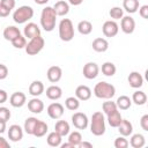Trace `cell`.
Here are the masks:
<instances>
[{
  "label": "cell",
  "instance_id": "obj_1",
  "mask_svg": "<svg viewBox=\"0 0 148 148\" xmlns=\"http://www.w3.org/2000/svg\"><path fill=\"white\" fill-rule=\"evenodd\" d=\"M56 21H57V14L53 9V7L46 6L43 8L42 14H40V25L42 28L50 32L56 28Z\"/></svg>",
  "mask_w": 148,
  "mask_h": 148
},
{
  "label": "cell",
  "instance_id": "obj_2",
  "mask_svg": "<svg viewBox=\"0 0 148 148\" xmlns=\"http://www.w3.org/2000/svg\"><path fill=\"white\" fill-rule=\"evenodd\" d=\"M116 94V88L111 83L101 81L94 87V95L101 99H111Z\"/></svg>",
  "mask_w": 148,
  "mask_h": 148
},
{
  "label": "cell",
  "instance_id": "obj_3",
  "mask_svg": "<svg viewBox=\"0 0 148 148\" xmlns=\"http://www.w3.org/2000/svg\"><path fill=\"white\" fill-rule=\"evenodd\" d=\"M105 118L101 111H96L92 113L90 119V132L96 135L101 136L105 133Z\"/></svg>",
  "mask_w": 148,
  "mask_h": 148
},
{
  "label": "cell",
  "instance_id": "obj_4",
  "mask_svg": "<svg viewBox=\"0 0 148 148\" xmlns=\"http://www.w3.org/2000/svg\"><path fill=\"white\" fill-rule=\"evenodd\" d=\"M32 16H34V9H32V7L27 6V5L18 7L13 13V20L17 24H23V23L28 22L29 20L32 18Z\"/></svg>",
  "mask_w": 148,
  "mask_h": 148
},
{
  "label": "cell",
  "instance_id": "obj_5",
  "mask_svg": "<svg viewBox=\"0 0 148 148\" xmlns=\"http://www.w3.org/2000/svg\"><path fill=\"white\" fill-rule=\"evenodd\" d=\"M59 37L62 42H71L74 38V25L69 18H62L60 21Z\"/></svg>",
  "mask_w": 148,
  "mask_h": 148
},
{
  "label": "cell",
  "instance_id": "obj_6",
  "mask_svg": "<svg viewBox=\"0 0 148 148\" xmlns=\"http://www.w3.org/2000/svg\"><path fill=\"white\" fill-rule=\"evenodd\" d=\"M44 45H45V40H44V38L39 35V36H36V37L31 38V39L27 43V45H25L24 49H25V52H27L29 56H36L37 53H39V52L43 50Z\"/></svg>",
  "mask_w": 148,
  "mask_h": 148
},
{
  "label": "cell",
  "instance_id": "obj_7",
  "mask_svg": "<svg viewBox=\"0 0 148 148\" xmlns=\"http://www.w3.org/2000/svg\"><path fill=\"white\" fill-rule=\"evenodd\" d=\"M72 124L77 130H86L89 124V119L83 112H75L72 116Z\"/></svg>",
  "mask_w": 148,
  "mask_h": 148
},
{
  "label": "cell",
  "instance_id": "obj_8",
  "mask_svg": "<svg viewBox=\"0 0 148 148\" xmlns=\"http://www.w3.org/2000/svg\"><path fill=\"white\" fill-rule=\"evenodd\" d=\"M98 73H99V67L96 62H92V61H89L87 62L84 66H83V69H82V74L86 79L88 80H92V79H96L98 76Z\"/></svg>",
  "mask_w": 148,
  "mask_h": 148
},
{
  "label": "cell",
  "instance_id": "obj_9",
  "mask_svg": "<svg viewBox=\"0 0 148 148\" xmlns=\"http://www.w3.org/2000/svg\"><path fill=\"white\" fill-rule=\"evenodd\" d=\"M102 31L105 37H114L119 31V25L117 24L116 21L109 20V21L104 22V24L102 27Z\"/></svg>",
  "mask_w": 148,
  "mask_h": 148
},
{
  "label": "cell",
  "instance_id": "obj_10",
  "mask_svg": "<svg viewBox=\"0 0 148 148\" xmlns=\"http://www.w3.org/2000/svg\"><path fill=\"white\" fill-rule=\"evenodd\" d=\"M46 111H47V114H49V117L51 119H59V118L62 117L65 109H64L62 104H60L58 102H54V103H51L47 106Z\"/></svg>",
  "mask_w": 148,
  "mask_h": 148
},
{
  "label": "cell",
  "instance_id": "obj_11",
  "mask_svg": "<svg viewBox=\"0 0 148 148\" xmlns=\"http://www.w3.org/2000/svg\"><path fill=\"white\" fill-rule=\"evenodd\" d=\"M120 29L124 34H133L134 29H135V21L132 16L127 15V16H123L120 18Z\"/></svg>",
  "mask_w": 148,
  "mask_h": 148
},
{
  "label": "cell",
  "instance_id": "obj_12",
  "mask_svg": "<svg viewBox=\"0 0 148 148\" xmlns=\"http://www.w3.org/2000/svg\"><path fill=\"white\" fill-rule=\"evenodd\" d=\"M27 102V96L22 91H15L9 97V103L13 108H22Z\"/></svg>",
  "mask_w": 148,
  "mask_h": 148
},
{
  "label": "cell",
  "instance_id": "obj_13",
  "mask_svg": "<svg viewBox=\"0 0 148 148\" xmlns=\"http://www.w3.org/2000/svg\"><path fill=\"white\" fill-rule=\"evenodd\" d=\"M23 138V130L20 125H10L8 128V139L13 142H17L21 141Z\"/></svg>",
  "mask_w": 148,
  "mask_h": 148
},
{
  "label": "cell",
  "instance_id": "obj_14",
  "mask_svg": "<svg viewBox=\"0 0 148 148\" xmlns=\"http://www.w3.org/2000/svg\"><path fill=\"white\" fill-rule=\"evenodd\" d=\"M46 76H47V80L50 82L57 83L60 81V79L62 76V71L59 66H51L46 72Z\"/></svg>",
  "mask_w": 148,
  "mask_h": 148
},
{
  "label": "cell",
  "instance_id": "obj_15",
  "mask_svg": "<svg viewBox=\"0 0 148 148\" xmlns=\"http://www.w3.org/2000/svg\"><path fill=\"white\" fill-rule=\"evenodd\" d=\"M23 34H24V37H25V38L31 39V38L36 37V36H39V35H40V29H39V27H38L36 23L30 22V23H28V24L24 27Z\"/></svg>",
  "mask_w": 148,
  "mask_h": 148
},
{
  "label": "cell",
  "instance_id": "obj_16",
  "mask_svg": "<svg viewBox=\"0 0 148 148\" xmlns=\"http://www.w3.org/2000/svg\"><path fill=\"white\" fill-rule=\"evenodd\" d=\"M127 81H128L130 86L134 89L141 88L143 86V77L139 72H131L127 77Z\"/></svg>",
  "mask_w": 148,
  "mask_h": 148
},
{
  "label": "cell",
  "instance_id": "obj_17",
  "mask_svg": "<svg viewBox=\"0 0 148 148\" xmlns=\"http://www.w3.org/2000/svg\"><path fill=\"white\" fill-rule=\"evenodd\" d=\"M75 97L79 101H88L91 97V89L88 86L81 84L75 89Z\"/></svg>",
  "mask_w": 148,
  "mask_h": 148
},
{
  "label": "cell",
  "instance_id": "obj_18",
  "mask_svg": "<svg viewBox=\"0 0 148 148\" xmlns=\"http://www.w3.org/2000/svg\"><path fill=\"white\" fill-rule=\"evenodd\" d=\"M28 109H29L30 112L38 114L44 110V103H43L42 99H39L37 97H34L28 102Z\"/></svg>",
  "mask_w": 148,
  "mask_h": 148
},
{
  "label": "cell",
  "instance_id": "obj_19",
  "mask_svg": "<svg viewBox=\"0 0 148 148\" xmlns=\"http://www.w3.org/2000/svg\"><path fill=\"white\" fill-rule=\"evenodd\" d=\"M117 128H118V132L120 133V135H123V136H130L133 133V125L127 119H121V121Z\"/></svg>",
  "mask_w": 148,
  "mask_h": 148
},
{
  "label": "cell",
  "instance_id": "obj_20",
  "mask_svg": "<svg viewBox=\"0 0 148 148\" xmlns=\"http://www.w3.org/2000/svg\"><path fill=\"white\" fill-rule=\"evenodd\" d=\"M92 50L98 52V53H102V52H105L108 49H109V42L105 39V38H102V37H98V38H95L92 40Z\"/></svg>",
  "mask_w": 148,
  "mask_h": 148
},
{
  "label": "cell",
  "instance_id": "obj_21",
  "mask_svg": "<svg viewBox=\"0 0 148 148\" xmlns=\"http://www.w3.org/2000/svg\"><path fill=\"white\" fill-rule=\"evenodd\" d=\"M44 92V84L42 81L35 80L29 86V94L34 97H38Z\"/></svg>",
  "mask_w": 148,
  "mask_h": 148
},
{
  "label": "cell",
  "instance_id": "obj_22",
  "mask_svg": "<svg viewBox=\"0 0 148 148\" xmlns=\"http://www.w3.org/2000/svg\"><path fill=\"white\" fill-rule=\"evenodd\" d=\"M53 9H54L57 16H65L69 12V3L64 1V0H59L54 3Z\"/></svg>",
  "mask_w": 148,
  "mask_h": 148
},
{
  "label": "cell",
  "instance_id": "obj_23",
  "mask_svg": "<svg viewBox=\"0 0 148 148\" xmlns=\"http://www.w3.org/2000/svg\"><path fill=\"white\" fill-rule=\"evenodd\" d=\"M62 96V90L59 86H50L46 89V97L51 101H57L59 98H61Z\"/></svg>",
  "mask_w": 148,
  "mask_h": 148
},
{
  "label": "cell",
  "instance_id": "obj_24",
  "mask_svg": "<svg viewBox=\"0 0 148 148\" xmlns=\"http://www.w3.org/2000/svg\"><path fill=\"white\" fill-rule=\"evenodd\" d=\"M2 35H3V38H5L6 40L12 42L14 38H16L17 36L21 35V31H20V29L16 28L15 25H8L7 28H5Z\"/></svg>",
  "mask_w": 148,
  "mask_h": 148
},
{
  "label": "cell",
  "instance_id": "obj_25",
  "mask_svg": "<svg viewBox=\"0 0 148 148\" xmlns=\"http://www.w3.org/2000/svg\"><path fill=\"white\" fill-rule=\"evenodd\" d=\"M54 131H56L57 133H59V134L64 138V136L68 135V133H69V131H71L69 124H68L66 120H58V121L56 123V125H54Z\"/></svg>",
  "mask_w": 148,
  "mask_h": 148
},
{
  "label": "cell",
  "instance_id": "obj_26",
  "mask_svg": "<svg viewBox=\"0 0 148 148\" xmlns=\"http://www.w3.org/2000/svg\"><path fill=\"white\" fill-rule=\"evenodd\" d=\"M131 140H130V145L133 148H142L146 145V139L141 133H135V134H131Z\"/></svg>",
  "mask_w": 148,
  "mask_h": 148
},
{
  "label": "cell",
  "instance_id": "obj_27",
  "mask_svg": "<svg viewBox=\"0 0 148 148\" xmlns=\"http://www.w3.org/2000/svg\"><path fill=\"white\" fill-rule=\"evenodd\" d=\"M106 117H108V123H109V125L111 127H118V125L120 124V121L123 119V117H121L120 112L118 111V109L112 111L111 113L106 114Z\"/></svg>",
  "mask_w": 148,
  "mask_h": 148
},
{
  "label": "cell",
  "instance_id": "obj_28",
  "mask_svg": "<svg viewBox=\"0 0 148 148\" xmlns=\"http://www.w3.org/2000/svg\"><path fill=\"white\" fill-rule=\"evenodd\" d=\"M61 140H62V136L59 133H57L56 131L49 133V135L46 138V142L51 147H59L61 145Z\"/></svg>",
  "mask_w": 148,
  "mask_h": 148
},
{
  "label": "cell",
  "instance_id": "obj_29",
  "mask_svg": "<svg viewBox=\"0 0 148 148\" xmlns=\"http://www.w3.org/2000/svg\"><path fill=\"white\" fill-rule=\"evenodd\" d=\"M116 105H117V108L120 109V110H127V109H130L131 105H132V99H131L128 96H126V95H121V96H119V97L117 98Z\"/></svg>",
  "mask_w": 148,
  "mask_h": 148
},
{
  "label": "cell",
  "instance_id": "obj_30",
  "mask_svg": "<svg viewBox=\"0 0 148 148\" xmlns=\"http://www.w3.org/2000/svg\"><path fill=\"white\" fill-rule=\"evenodd\" d=\"M47 130H49L47 124L45 121H43V120H38V123L36 124V127L34 130L32 135H35L36 138H42V136H44L46 134Z\"/></svg>",
  "mask_w": 148,
  "mask_h": 148
},
{
  "label": "cell",
  "instance_id": "obj_31",
  "mask_svg": "<svg viewBox=\"0 0 148 148\" xmlns=\"http://www.w3.org/2000/svg\"><path fill=\"white\" fill-rule=\"evenodd\" d=\"M38 120H39V119H37L36 117H29V118H27V119H25V121H24V126H23L24 132H25L27 134L32 135L34 130H35L36 124L38 123Z\"/></svg>",
  "mask_w": 148,
  "mask_h": 148
},
{
  "label": "cell",
  "instance_id": "obj_32",
  "mask_svg": "<svg viewBox=\"0 0 148 148\" xmlns=\"http://www.w3.org/2000/svg\"><path fill=\"white\" fill-rule=\"evenodd\" d=\"M139 7V0H123V8L130 14L135 13Z\"/></svg>",
  "mask_w": 148,
  "mask_h": 148
},
{
  "label": "cell",
  "instance_id": "obj_33",
  "mask_svg": "<svg viewBox=\"0 0 148 148\" xmlns=\"http://www.w3.org/2000/svg\"><path fill=\"white\" fill-rule=\"evenodd\" d=\"M147 102V95L146 92L141 91V90H136L133 92L132 95V103L136 104V105H145Z\"/></svg>",
  "mask_w": 148,
  "mask_h": 148
},
{
  "label": "cell",
  "instance_id": "obj_34",
  "mask_svg": "<svg viewBox=\"0 0 148 148\" xmlns=\"http://www.w3.org/2000/svg\"><path fill=\"white\" fill-rule=\"evenodd\" d=\"M77 30L81 35H89L92 31V24H91V22H89L87 20L80 21L77 23Z\"/></svg>",
  "mask_w": 148,
  "mask_h": 148
},
{
  "label": "cell",
  "instance_id": "obj_35",
  "mask_svg": "<svg viewBox=\"0 0 148 148\" xmlns=\"http://www.w3.org/2000/svg\"><path fill=\"white\" fill-rule=\"evenodd\" d=\"M117 72V68H116V65L111 61H106L102 65V73L105 75V76H113Z\"/></svg>",
  "mask_w": 148,
  "mask_h": 148
},
{
  "label": "cell",
  "instance_id": "obj_36",
  "mask_svg": "<svg viewBox=\"0 0 148 148\" xmlns=\"http://www.w3.org/2000/svg\"><path fill=\"white\" fill-rule=\"evenodd\" d=\"M65 106H66V109H68L71 111H76L80 108V101L75 96L67 97L65 101Z\"/></svg>",
  "mask_w": 148,
  "mask_h": 148
},
{
  "label": "cell",
  "instance_id": "obj_37",
  "mask_svg": "<svg viewBox=\"0 0 148 148\" xmlns=\"http://www.w3.org/2000/svg\"><path fill=\"white\" fill-rule=\"evenodd\" d=\"M82 141V135L79 131H74L72 133H68V142H71L74 147H77V145Z\"/></svg>",
  "mask_w": 148,
  "mask_h": 148
},
{
  "label": "cell",
  "instance_id": "obj_38",
  "mask_svg": "<svg viewBox=\"0 0 148 148\" xmlns=\"http://www.w3.org/2000/svg\"><path fill=\"white\" fill-rule=\"evenodd\" d=\"M109 15H110L111 18H113V21L120 20V18L124 16V9L120 8V7H118V6H114V7H112V8L110 9Z\"/></svg>",
  "mask_w": 148,
  "mask_h": 148
},
{
  "label": "cell",
  "instance_id": "obj_39",
  "mask_svg": "<svg viewBox=\"0 0 148 148\" xmlns=\"http://www.w3.org/2000/svg\"><path fill=\"white\" fill-rule=\"evenodd\" d=\"M117 109L118 108L116 105V102H112L110 99H106V102H103V104H102V110L105 114H109V113H111L112 111H114Z\"/></svg>",
  "mask_w": 148,
  "mask_h": 148
},
{
  "label": "cell",
  "instance_id": "obj_40",
  "mask_svg": "<svg viewBox=\"0 0 148 148\" xmlns=\"http://www.w3.org/2000/svg\"><path fill=\"white\" fill-rule=\"evenodd\" d=\"M12 45L15 47V49H24L25 45H27V38L22 35L17 36L16 38H14L12 40Z\"/></svg>",
  "mask_w": 148,
  "mask_h": 148
},
{
  "label": "cell",
  "instance_id": "obj_41",
  "mask_svg": "<svg viewBox=\"0 0 148 148\" xmlns=\"http://www.w3.org/2000/svg\"><path fill=\"white\" fill-rule=\"evenodd\" d=\"M128 140L126 139V136H119L114 140V147L116 148H127L128 147Z\"/></svg>",
  "mask_w": 148,
  "mask_h": 148
},
{
  "label": "cell",
  "instance_id": "obj_42",
  "mask_svg": "<svg viewBox=\"0 0 148 148\" xmlns=\"http://www.w3.org/2000/svg\"><path fill=\"white\" fill-rule=\"evenodd\" d=\"M9 118H10L9 109L6 106H0V119L7 123V120H9Z\"/></svg>",
  "mask_w": 148,
  "mask_h": 148
},
{
  "label": "cell",
  "instance_id": "obj_43",
  "mask_svg": "<svg viewBox=\"0 0 148 148\" xmlns=\"http://www.w3.org/2000/svg\"><path fill=\"white\" fill-rule=\"evenodd\" d=\"M0 3L5 6L7 9L12 10L15 8V0H0Z\"/></svg>",
  "mask_w": 148,
  "mask_h": 148
},
{
  "label": "cell",
  "instance_id": "obj_44",
  "mask_svg": "<svg viewBox=\"0 0 148 148\" xmlns=\"http://www.w3.org/2000/svg\"><path fill=\"white\" fill-rule=\"evenodd\" d=\"M139 14L142 18L147 20L148 18V5H143V6L139 7Z\"/></svg>",
  "mask_w": 148,
  "mask_h": 148
},
{
  "label": "cell",
  "instance_id": "obj_45",
  "mask_svg": "<svg viewBox=\"0 0 148 148\" xmlns=\"http://www.w3.org/2000/svg\"><path fill=\"white\" fill-rule=\"evenodd\" d=\"M140 126L143 131H148V114H143L140 119Z\"/></svg>",
  "mask_w": 148,
  "mask_h": 148
},
{
  "label": "cell",
  "instance_id": "obj_46",
  "mask_svg": "<svg viewBox=\"0 0 148 148\" xmlns=\"http://www.w3.org/2000/svg\"><path fill=\"white\" fill-rule=\"evenodd\" d=\"M8 76V68L6 65L0 64V80H5Z\"/></svg>",
  "mask_w": 148,
  "mask_h": 148
},
{
  "label": "cell",
  "instance_id": "obj_47",
  "mask_svg": "<svg viewBox=\"0 0 148 148\" xmlns=\"http://www.w3.org/2000/svg\"><path fill=\"white\" fill-rule=\"evenodd\" d=\"M10 12H12V10L7 9L5 6H2V5L0 3V17H7V16L10 14Z\"/></svg>",
  "mask_w": 148,
  "mask_h": 148
},
{
  "label": "cell",
  "instance_id": "obj_48",
  "mask_svg": "<svg viewBox=\"0 0 148 148\" xmlns=\"http://www.w3.org/2000/svg\"><path fill=\"white\" fill-rule=\"evenodd\" d=\"M7 99H8V95H7L6 90H3V89H0V104L5 103Z\"/></svg>",
  "mask_w": 148,
  "mask_h": 148
},
{
  "label": "cell",
  "instance_id": "obj_49",
  "mask_svg": "<svg viewBox=\"0 0 148 148\" xmlns=\"http://www.w3.org/2000/svg\"><path fill=\"white\" fill-rule=\"evenodd\" d=\"M9 147H10L9 146V142L5 138L0 136V148H9Z\"/></svg>",
  "mask_w": 148,
  "mask_h": 148
},
{
  "label": "cell",
  "instance_id": "obj_50",
  "mask_svg": "<svg viewBox=\"0 0 148 148\" xmlns=\"http://www.w3.org/2000/svg\"><path fill=\"white\" fill-rule=\"evenodd\" d=\"M79 148H92V143L90 142H87V141H81L79 145H77Z\"/></svg>",
  "mask_w": 148,
  "mask_h": 148
},
{
  "label": "cell",
  "instance_id": "obj_51",
  "mask_svg": "<svg viewBox=\"0 0 148 148\" xmlns=\"http://www.w3.org/2000/svg\"><path fill=\"white\" fill-rule=\"evenodd\" d=\"M5 131H6V121H3V120L0 119V134L3 133Z\"/></svg>",
  "mask_w": 148,
  "mask_h": 148
},
{
  "label": "cell",
  "instance_id": "obj_52",
  "mask_svg": "<svg viewBox=\"0 0 148 148\" xmlns=\"http://www.w3.org/2000/svg\"><path fill=\"white\" fill-rule=\"evenodd\" d=\"M83 2V0H68V3L73 5V6H79Z\"/></svg>",
  "mask_w": 148,
  "mask_h": 148
},
{
  "label": "cell",
  "instance_id": "obj_53",
  "mask_svg": "<svg viewBox=\"0 0 148 148\" xmlns=\"http://www.w3.org/2000/svg\"><path fill=\"white\" fill-rule=\"evenodd\" d=\"M37 5H46L49 2V0H34Z\"/></svg>",
  "mask_w": 148,
  "mask_h": 148
},
{
  "label": "cell",
  "instance_id": "obj_54",
  "mask_svg": "<svg viewBox=\"0 0 148 148\" xmlns=\"http://www.w3.org/2000/svg\"><path fill=\"white\" fill-rule=\"evenodd\" d=\"M61 146V148H67V147H72V148H74V146L71 143V142H67V143H62V145H60Z\"/></svg>",
  "mask_w": 148,
  "mask_h": 148
}]
</instances>
